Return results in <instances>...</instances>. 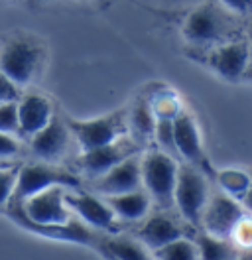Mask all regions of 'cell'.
I'll return each mask as SVG.
<instances>
[{"mask_svg": "<svg viewBox=\"0 0 252 260\" xmlns=\"http://www.w3.org/2000/svg\"><path fill=\"white\" fill-rule=\"evenodd\" d=\"M44 61L46 48L32 34L12 36L0 49V73L6 75L20 91L40 77Z\"/></svg>", "mask_w": 252, "mask_h": 260, "instance_id": "obj_1", "label": "cell"}, {"mask_svg": "<svg viewBox=\"0 0 252 260\" xmlns=\"http://www.w3.org/2000/svg\"><path fill=\"white\" fill-rule=\"evenodd\" d=\"M65 126L85 154L124 138L128 130V113L116 111V113L105 114L99 118H89V120L65 118Z\"/></svg>", "mask_w": 252, "mask_h": 260, "instance_id": "obj_2", "label": "cell"}, {"mask_svg": "<svg viewBox=\"0 0 252 260\" xmlns=\"http://www.w3.org/2000/svg\"><path fill=\"white\" fill-rule=\"evenodd\" d=\"M51 187H63L69 191H79L81 187V179L63 170L55 164H26L20 166L18 172V181H16V189L12 201L14 203H24L26 199H30L32 195L42 193Z\"/></svg>", "mask_w": 252, "mask_h": 260, "instance_id": "obj_3", "label": "cell"}, {"mask_svg": "<svg viewBox=\"0 0 252 260\" xmlns=\"http://www.w3.org/2000/svg\"><path fill=\"white\" fill-rule=\"evenodd\" d=\"M209 197H211V189L203 172L187 164L179 166L175 187H173V203L179 215L193 227L199 225Z\"/></svg>", "mask_w": 252, "mask_h": 260, "instance_id": "obj_4", "label": "cell"}, {"mask_svg": "<svg viewBox=\"0 0 252 260\" xmlns=\"http://www.w3.org/2000/svg\"><path fill=\"white\" fill-rule=\"evenodd\" d=\"M179 166L166 152L152 148L142 156V183L144 191L162 207L173 203V187Z\"/></svg>", "mask_w": 252, "mask_h": 260, "instance_id": "obj_5", "label": "cell"}, {"mask_svg": "<svg viewBox=\"0 0 252 260\" xmlns=\"http://www.w3.org/2000/svg\"><path fill=\"white\" fill-rule=\"evenodd\" d=\"M229 32H231V20L225 8H219L215 4H203L193 8L183 22V38L193 46L219 44L229 38Z\"/></svg>", "mask_w": 252, "mask_h": 260, "instance_id": "obj_6", "label": "cell"}, {"mask_svg": "<svg viewBox=\"0 0 252 260\" xmlns=\"http://www.w3.org/2000/svg\"><path fill=\"white\" fill-rule=\"evenodd\" d=\"M244 217V209L238 201L227 197L225 193H215L209 197L199 225L203 227L205 235L220 241H231L233 233Z\"/></svg>", "mask_w": 252, "mask_h": 260, "instance_id": "obj_7", "label": "cell"}, {"mask_svg": "<svg viewBox=\"0 0 252 260\" xmlns=\"http://www.w3.org/2000/svg\"><path fill=\"white\" fill-rule=\"evenodd\" d=\"M67 191L69 189L63 187H51L42 193L32 195L24 203H18L20 211L30 223L36 225H67L73 219L69 207L65 205Z\"/></svg>", "mask_w": 252, "mask_h": 260, "instance_id": "obj_8", "label": "cell"}, {"mask_svg": "<svg viewBox=\"0 0 252 260\" xmlns=\"http://www.w3.org/2000/svg\"><path fill=\"white\" fill-rule=\"evenodd\" d=\"M4 209H6V215L20 229H26L32 235L44 237L47 241H59V243H73V244H94V241H97L93 231L87 229L77 219H71L67 225H36V223H30L22 215L20 205L14 203V201H10Z\"/></svg>", "mask_w": 252, "mask_h": 260, "instance_id": "obj_9", "label": "cell"}, {"mask_svg": "<svg viewBox=\"0 0 252 260\" xmlns=\"http://www.w3.org/2000/svg\"><path fill=\"white\" fill-rule=\"evenodd\" d=\"M173 146L175 154H179L187 166L197 168L199 172L211 174V166L207 162L203 150V138H201V130L195 120V116L187 111H181L173 118Z\"/></svg>", "mask_w": 252, "mask_h": 260, "instance_id": "obj_10", "label": "cell"}, {"mask_svg": "<svg viewBox=\"0 0 252 260\" xmlns=\"http://www.w3.org/2000/svg\"><path fill=\"white\" fill-rule=\"evenodd\" d=\"M138 154H142V144H138L134 138H126L124 136V138L109 144V146L97 148V150L81 154L79 168L85 176L99 179L107 172H110L114 166L122 164L132 156H138Z\"/></svg>", "mask_w": 252, "mask_h": 260, "instance_id": "obj_11", "label": "cell"}, {"mask_svg": "<svg viewBox=\"0 0 252 260\" xmlns=\"http://www.w3.org/2000/svg\"><path fill=\"white\" fill-rule=\"evenodd\" d=\"M65 205L69 211L75 213L79 219L85 223V227L97 229V231H107L116 233V217L105 203V199L97 197L93 193L85 191H67L65 193Z\"/></svg>", "mask_w": 252, "mask_h": 260, "instance_id": "obj_12", "label": "cell"}, {"mask_svg": "<svg viewBox=\"0 0 252 260\" xmlns=\"http://www.w3.org/2000/svg\"><path fill=\"white\" fill-rule=\"evenodd\" d=\"M142 185V154L132 156L122 164L114 166L110 172L99 179H94L93 187L99 195L105 197H116V195L138 191Z\"/></svg>", "mask_w": 252, "mask_h": 260, "instance_id": "obj_13", "label": "cell"}, {"mask_svg": "<svg viewBox=\"0 0 252 260\" xmlns=\"http://www.w3.org/2000/svg\"><path fill=\"white\" fill-rule=\"evenodd\" d=\"M250 53L252 51L246 42H227L211 49V53L207 55V63L219 77L236 83L246 73Z\"/></svg>", "mask_w": 252, "mask_h": 260, "instance_id": "obj_14", "label": "cell"}, {"mask_svg": "<svg viewBox=\"0 0 252 260\" xmlns=\"http://www.w3.org/2000/svg\"><path fill=\"white\" fill-rule=\"evenodd\" d=\"M69 142H71V134L65 126V120H61L59 116H53L46 128L30 138V148L38 160H42L44 164H55L69 150Z\"/></svg>", "mask_w": 252, "mask_h": 260, "instance_id": "obj_15", "label": "cell"}, {"mask_svg": "<svg viewBox=\"0 0 252 260\" xmlns=\"http://www.w3.org/2000/svg\"><path fill=\"white\" fill-rule=\"evenodd\" d=\"M18 107V134L32 138L51 122L53 105L42 93H28L16 103Z\"/></svg>", "mask_w": 252, "mask_h": 260, "instance_id": "obj_16", "label": "cell"}, {"mask_svg": "<svg viewBox=\"0 0 252 260\" xmlns=\"http://www.w3.org/2000/svg\"><path fill=\"white\" fill-rule=\"evenodd\" d=\"M183 237V229L179 227L168 215H152L142 223V227L136 231V241L144 246L156 252L160 248L175 243Z\"/></svg>", "mask_w": 252, "mask_h": 260, "instance_id": "obj_17", "label": "cell"}, {"mask_svg": "<svg viewBox=\"0 0 252 260\" xmlns=\"http://www.w3.org/2000/svg\"><path fill=\"white\" fill-rule=\"evenodd\" d=\"M105 203L109 205V209L114 213L116 219L134 223V221H142L148 215L152 199L148 197V193L144 189H138V191H132V193L105 197Z\"/></svg>", "mask_w": 252, "mask_h": 260, "instance_id": "obj_18", "label": "cell"}, {"mask_svg": "<svg viewBox=\"0 0 252 260\" xmlns=\"http://www.w3.org/2000/svg\"><path fill=\"white\" fill-rule=\"evenodd\" d=\"M99 252L110 260H150L146 248L132 237L114 235L97 244Z\"/></svg>", "mask_w": 252, "mask_h": 260, "instance_id": "obj_19", "label": "cell"}, {"mask_svg": "<svg viewBox=\"0 0 252 260\" xmlns=\"http://www.w3.org/2000/svg\"><path fill=\"white\" fill-rule=\"evenodd\" d=\"M128 128L132 130V134L136 136V142L144 144L148 140L154 138V128H156V116L152 111V105H150V99L140 97L132 111L128 113Z\"/></svg>", "mask_w": 252, "mask_h": 260, "instance_id": "obj_20", "label": "cell"}, {"mask_svg": "<svg viewBox=\"0 0 252 260\" xmlns=\"http://www.w3.org/2000/svg\"><path fill=\"white\" fill-rule=\"evenodd\" d=\"M191 241L197 246L199 260H238L240 256L233 241H220L205 233L195 235Z\"/></svg>", "mask_w": 252, "mask_h": 260, "instance_id": "obj_21", "label": "cell"}, {"mask_svg": "<svg viewBox=\"0 0 252 260\" xmlns=\"http://www.w3.org/2000/svg\"><path fill=\"white\" fill-rule=\"evenodd\" d=\"M217 181H219L223 193L231 199H235L238 203H242V199L252 187V176L246 174L244 170H236V168H223L217 172Z\"/></svg>", "mask_w": 252, "mask_h": 260, "instance_id": "obj_22", "label": "cell"}, {"mask_svg": "<svg viewBox=\"0 0 252 260\" xmlns=\"http://www.w3.org/2000/svg\"><path fill=\"white\" fill-rule=\"evenodd\" d=\"M154 260H199V252L191 239H179L156 250Z\"/></svg>", "mask_w": 252, "mask_h": 260, "instance_id": "obj_23", "label": "cell"}, {"mask_svg": "<svg viewBox=\"0 0 252 260\" xmlns=\"http://www.w3.org/2000/svg\"><path fill=\"white\" fill-rule=\"evenodd\" d=\"M20 166H8L0 170V207H6L14 197L16 181H18Z\"/></svg>", "mask_w": 252, "mask_h": 260, "instance_id": "obj_24", "label": "cell"}, {"mask_svg": "<svg viewBox=\"0 0 252 260\" xmlns=\"http://www.w3.org/2000/svg\"><path fill=\"white\" fill-rule=\"evenodd\" d=\"M0 134H18V107L16 103L0 105Z\"/></svg>", "mask_w": 252, "mask_h": 260, "instance_id": "obj_25", "label": "cell"}, {"mask_svg": "<svg viewBox=\"0 0 252 260\" xmlns=\"http://www.w3.org/2000/svg\"><path fill=\"white\" fill-rule=\"evenodd\" d=\"M20 89L16 87L14 83L10 81L6 75L0 73V105H6V103H18L20 101Z\"/></svg>", "mask_w": 252, "mask_h": 260, "instance_id": "obj_26", "label": "cell"}, {"mask_svg": "<svg viewBox=\"0 0 252 260\" xmlns=\"http://www.w3.org/2000/svg\"><path fill=\"white\" fill-rule=\"evenodd\" d=\"M231 241H235L236 244H244L246 248H252V221H246V217L240 221V225L236 227V231L233 233Z\"/></svg>", "mask_w": 252, "mask_h": 260, "instance_id": "obj_27", "label": "cell"}, {"mask_svg": "<svg viewBox=\"0 0 252 260\" xmlns=\"http://www.w3.org/2000/svg\"><path fill=\"white\" fill-rule=\"evenodd\" d=\"M18 152H20V144H18L14 136L0 134V162H4L8 158H14Z\"/></svg>", "mask_w": 252, "mask_h": 260, "instance_id": "obj_28", "label": "cell"}, {"mask_svg": "<svg viewBox=\"0 0 252 260\" xmlns=\"http://www.w3.org/2000/svg\"><path fill=\"white\" fill-rule=\"evenodd\" d=\"M225 10H231L235 14H248L252 12V2H244V0H233V2H223Z\"/></svg>", "mask_w": 252, "mask_h": 260, "instance_id": "obj_29", "label": "cell"}, {"mask_svg": "<svg viewBox=\"0 0 252 260\" xmlns=\"http://www.w3.org/2000/svg\"><path fill=\"white\" fill-rule=\"evenodd\" d=\"M240 205H244L248 211H252V187H250V191L246 193V197L242 199V203H240Z\"/></svg>", "mask_w": 252, "mask_h": 260, "instance_id": "obj_30", "label": "cell"}, {"mask_svg": "<svg viewBox=\"0 0 252 260\" xmlns=\"http://www.w3.org/2000/svg\"><path fill=\"white\" fill-rule=\"evenodd\" d=\"M238 260H252V252H244V254H240Z\"/></svg>", "mask_w": 252, "mask_h": 260, "instance_id": "obj_31", "label": "cell"}, {"mask_svg": "<svg viewBox=\"0 0 252 260\" xmlns=\"http://www.w3.org/2000/svg\"><path fill=\"white\" fill-rule=\"evenodd\" d=\"M8 166H12V164H8V162H0V170H4V168H8Z\"/></svg>", "mask_w": 252, "mask_h": 260, "instance_id": "obj_32", "label": "cell"}, {"mask_svg": "<svg viewBox=\"0 0 252 260\" xmlns=\"http://www.w3.org/2000/svg\"><path fill=\"white\" fill-rule=\"evenodd\" d=\"M250 44H252V32H250Z\"/></svg>", "mask_w": 252, "mask_h": 260, "instance_id": "obj_33", "label": "cell"}, {"mask_svg": "<svg viewBox=\"0 0 252 260\" xmlns=\"http://www.w3.org/2000/svg\"><path fill=\"white\" fill-rule=\"evenodd\" d=\"M103 258H105V256H103ZM105 260H110V258H105Z\"/></svg>", "mask_w": 252, "mask_h": 260, "instance_id": "obj_34", "label": "cell"}]
</instances>
